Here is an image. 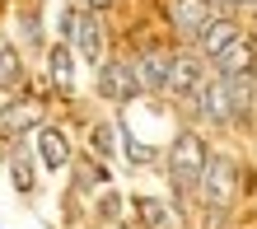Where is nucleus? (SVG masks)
Wrapping results in <instances>:
<instances>
[{"label": "nucleus", "mask_w": 257, "mask_h": 229, "mask_svg": "<svg viewBox=\"0 0 257 229\" xmlns=\"http://www.w3.org/2000/svg\"><path fill=\"white\" fill-rule=\"evenodd\" d=\"M19 80H24L19 52H14V47H0V89H19Z\"/></svg>", "instance_id": "nucleus-16"}, {"label": "nucleus", "mask_w": 257, "mask_h": 229, "mask_svg": "<svg viewBox=\"0 0 257 229\" xmlns=\"http://www.w3.org/2000/svg\"><path fill=\"white\" fill-rule=\"evenodd\" d=\"M131 66H136V80H141V89H150V94L169 89V56H164V52H145L141 61H131Z\"/></svg>", "instance_id": "nucleus-8"}, {"label": "nucleus", "mask_w": 257, "mask_h": 229, "mask_svg": "<svg viewBox=\"0 0 257 229\" xmlns=\"http://www.w3.org/2000/svg\"><path fill=\"white\" fill-rule=\"evenodd\" d=\"M201 84H206V66H201V56H196V52L169 56V89H173V94L196 98V94H201Z\"/></svg>", "instance_id": "nucleus-5"}, {"label": "nucleus", "mask_w": 257, "mask_h": 229, "mask_svg": "<svg viewBox=\"0 0 257 229\" xmlns=\"http://www.w3.org/2000/svg\"><path fill=\"white\" fill-rule=\"evenodd\" d=\"M94 150L98 155H112V127H94Z\"/></svg>", "instance_id": "nucleus-18"}, {"label": "nucleus", "mask_w": 257, "mask_h": 229, "mask_svg": "<svg viewBox=\"0 0 257 229\" xmlns=\"http://www.w3.org/2000/svg\"><path fill=\"white\" fill-rule=\"evenodd\" d=\"M47 70H52V80H56V89H75V61H70V47L66 42H56V47L47 52Z\"/></svg>", "instance_id": "nucleus-14"}, {"label": "nucleus", "mask_w": 257, "mask_h": 229, "mask_svg": "<svg viewBox=\"0 0 257 229\" xmlns=\"http://www.w3.org/2000/svg\"><path fill=\"white\" fill-rule=\"evenodd\" d=\"M84 5H89V10H103V5H112V0H84Z\"/></svg>", "instance_id": "nucleus-19"}, {"label": "nucleus", "mask_w": 257, "mask_h": 229, "mask_svg": "<svg viewBox=\"0 0 257 229\" xmlns=\"http://www.w3.org/2000/svg\"><path fill=\"white\" fill-rule=\"evenodd\" d=\"M201 196L210 206H229L234 201V187H238V169L229 155H206V169H201Z\"/></svg>", "instance_id": "nucleus-2"}, {"label": "nucleus", "mask_w": 257, "mask_h": 229, "mask_svg": "<svg viewBox=\"0 0 257 229\" xmlns=\"http://www.w3.org/2000/svg\"><path fill=\"white\" fill-rule=\"evenodd\" d=\"M201 169H206V141L196 131H183L169 145V178L178 187H196V182H201Z\"/></svg>", "instance_id": "nucleus-1"}, {"label": "nucleus", "mask_w": 257, "mask_h": 229, "mask_svg": "<svg viewBox=\"0 0 257 229\" xmlns=\"http://www.w3.org/2000/svg\"><path fill=\"white\" fill-rule=\"evenodd\" d=\"M10 173H14V187H19V192H28V187H33V159H28L24 150H14Z\"/></svg>", "instance_id": "nucleus-17"}, {"label": "nucleus", "mask_w": 257, "mask_h": 229, "mask_svg": "<svg viewBox=\"0 0 257 229\" xmlns=\"http://www.w3.org/2000/svg\"><path fill=\"white\" fill-rule=\"evenodd\" d=\"M98 94L112 98V103H131L136 94H141L136 66H131V61H103V70H98Z\"/></svg>", "instance_id": "nucleus-4"}, {"label": "nucleus", "mask_w": 257, "mask_h": 229, "mask_svg": "<svg viewBox=\"0 0 257 229\" xmlns=\"http://www.w3.org/2000/svg\"><path fill=\"white\" fill-rule=\"evenodd\" d=\"M196 103H201V112H206L210 122H229V117H234V112H229V98H224V80H220V75H215L210 84H201Z\"/></svg>", "instance_id": "nucleus-13"}, {"label": "nucleus", "mask_w": 257, "mask_h": 229, "mask_svg": "<svg viewBox=\"0 0 257 229\" xmlns=\"http://www.w3.org/2000/svg\"><path fill=\"white\" fill-rule=\"evenodd\" d=\"M224 98H229L234 117H243L248 103H252V75H229V80H224Z\"/></svg>", "instance_id": "nucleus-15"}, {"label": "nucleus", "mask_w": 257, "mask_h": 229, "mask_svg": "<svg viewBox=\"0 0 257 229\" xmlns=\"http://www.w3.org/2000/svg\"><path fill=\"white\" fill-rule=\"evenodd\" d=\"M136 210H141L145 229H178V215L169 201H159V196H136Z\"/></svg>", "instance_id": "nucleus-12"}, {"label": "nucleus", "mask_w": 257, "mask_h": 229, "mask_svg": "<svg viewBox=\"0 0 257 229\" xmlns=\"http://www.w3.org/2000/svg\"><path fill=\"white\" fill-rule=\"evenodd\" d=\"M196 42H201L206 56H220L229 42H238V24H234V19H210L201 33H196Z\"/></svg>", "instance_id": "nucleus-9"}, {"label": "nucleus", "mask_w": 257, "mask_h": 229, "mask_svg": "<svg viewBox=\"0 0 257 229\" xmlns=\"http://www.w3.org/2000/svg\"><path fill=\"white\" fill-rule=\"evenodd\" d=\"M234 5H252V0H234Z\"/></svg>", "instance_id": "nucleus-20"}, {"label": "nucleus", "mask_w": 257, "mask_h": 229, "mask_svg": "<svg viewBox=\"0 0 257 229\" xmlns=\"http://www.w3.org/2000/svg\"><path fill=\"white\" fill-rule=\"evenodd\" d=\"M169 19H173L178 33L196 38L210 19H215V14H210V0H169Z\"/></svg>", "instance_id": "nucleus-6"}, {"label": "nucleus", "mask_w": 257, "mask_h": 229, "mask_svg": "<svg viewBox=\"0 0 257 229\" xmlns=\"http://www.w3.org/2000/svg\"><path fill=\"white\" fill-rule=\"evenodd\" d=\"M38 155L47 169H66L70 164V141H66V131H56V127H42L38 136Z\"/></svg>", "instance_id": "nucleus-10"}, {"label": "nucleus", "mask_w": 257, "mask_h": 229, "mask_svg": "<svg viewBox=\"0 0 257 229\" xmlns=\"http://www.w3.org/2000/svg\"><path fill=\"white\" fill-rule=\"evenodd\" d=\"M42 122V103L38 98H19V103H5L0 108V131L5 136H24Z\"/></svg>", "instance_id": "nucleus-7"}, {"label": "nucleus", "mask_w": 257, "mask_h": 229, "mask_svg": "<svg viewBox=\"0 0 257 229\" xmlns=\"http://www.w3.org/2000/svg\"><path fill=\"white\" fill-rule=\"evenodd\" d=\"M61 33L80 42V56L89 61V66H98V56H103V33H98V19H94L89 10H66Z\"/></svg>", "instance_id": "nucleus-3"}, {"label": "nucleus", "mask_w": 257, "mask_h": 229, "mask_svg": "<svg viewBox=\"0 0 257 229\" xmlns=\"http://www.w3.org/2000/svg\"><path fill=\"white\" fill-rule=\"evenodd\" d=\"M215 70H220V80H229V75H252V47L243 38L229 42V47L215 56Z\"/></svg>", "instance_id": "nucleus-11"}]
</instances>
